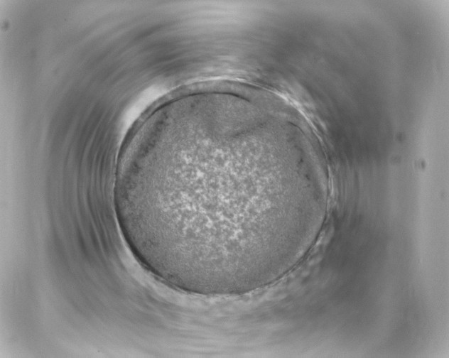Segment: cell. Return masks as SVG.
Masks as SVG:
<instances>
[{
    "label": "cell",
    "mask_w": 449,
    "mask_h": 358,
    "mask_svg": "<svg viewBox=\"0 0 449 358\" xmlns=\"http://www.w3.org/2000/svg\"><path fill=\"white\" fill-rule=\"evenodd\" d=\"M254 130L232 121L166 125L121 154L114 203L139 261L178 288L249 286L275 264L280 212L261 185Z\"/></svg>",
    "instance_id": "1"
},
{
    "label": "cell",
    "mask_w": 449,
    "mask_h": 358,
    "mask_svg": "<svg viewBox=\"0 0 449 358\" xmlns=\"http://www.w3.org/2000/svg\"><path fill=\"white\" fill-rule=\"evenodd\" d=\"M188 97H193V96H188ZM201 98H205V97H201ZM225 99H229V98H225ZM230 99H232V98H230ZM230 99H229V100Z\"/></svg>",
    "instance_id": "2"
}]
</instances>
